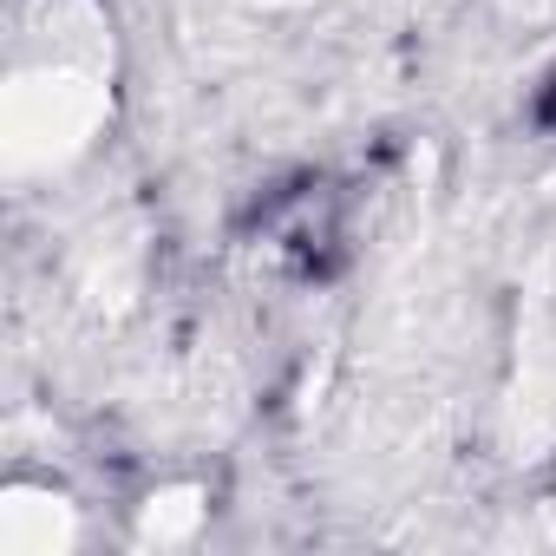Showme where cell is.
<instances>
[{"instance_id":"1","label":"cell","mask_w":556,"mask_h":556,"mask_svg":"<svg viewBox=\"0 0 556 556\" xmlns=\"http://www.w3.org/2000/svg\"><path fill=\"white\" fill-rule=\"evenodd\" d=\"M536 118H543V125H556V79L543 86V99H536Z\"/></svg>"}]
</instances>
